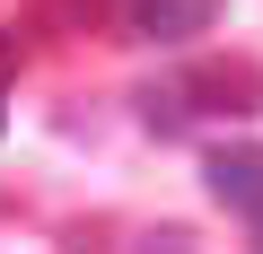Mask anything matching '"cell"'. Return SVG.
Instances as JSON below:
<instances>
[{
  "label": "cell",
  "mask_w": 263,
  "mask_h": 254,
  "mask_svg": "<svg viewBox=\"0 0 263 254\" xmlns=\"http://www.w3.org/2000/svg\"><path fill=\"white\" fill-rule=\"evenodd\" d=\"M176 96H211V114H254L263 105V70L254 62H202L176 79Z\"/></svg>",
  "instance_id": "1"
},
{
  "label": "cell",
  "mask_w": 263,
  "mask_h": 254,
  "mask_svg": "<svg viewBox=\"0 0 263 254\" xmlns=\"http://www.w3.org/2000/svg\"><path fill=\"white\" fill-rule=\"evenodd\" d=\"M211 193L228 202V210H254L263 219V141H237V149H211Z\"/></svg>",
  "instance_id": "3"
},
{
  "label": "cell",
  "mask_w": 263,
  "mask_h": 254,
  "mask_svg": "<svg viewBox=\"0 0 263 254\" xmlns=\"http://www.w3.org/2000/svg\"><path fill=\"white\" fill-rule=\"evenodd\" d=\"M35 18L62 27V35H97L105 27V0H35Z\"/></svg>",
  "instance_id": "4"
},
{
  "label": "cell",
  "mask_w": 263,
  "mask_h": 254,
  "mask_svg": "<svg viewBox=\"0 0 263 254\" xmlns=\"http://www.w3.org/2000/svg\"><path fill=\"white\" fill-rule=\"evenodd\" d=\"M254 254H263V219H254Z\"/></svg>",
  "instance_id": "5"
},
{
  "label": "cell",
  "mask_w": 263,
  "mask_h": 254,
  "mask_svg": "<svg viewBox=\"0 0 263 254\" xmlns=\"http://www.w3.org/2000/svg\"><path fill=\"white\" fill-rule=\"evenodd\" d=\"M219 27V0H132V35L141 44H184Z\"/></svg>",
  "instance_id": "2"
}]
</instances>
